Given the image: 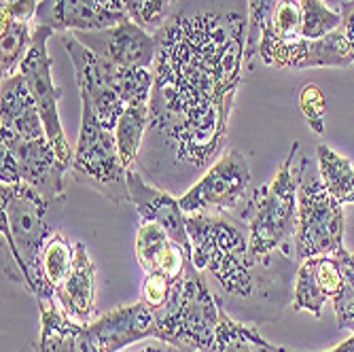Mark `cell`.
Instances as JSON below:
<instances>
[{
  "label": "cell",
  "mask_w": 354,
  "mask_h": 352,
  "mask_svg": "<svg viewBox=\"0 0 354 352\" xmlns=\"http://www.w3.org/2000/svg\"><path fill=\"white\" fill-rule=\"evenodd\" d=\"M151 125L178 162L214 159L225 140L246 53V21L236 11L180 9L157 32Z\"/></svg>",
  "instance_id": "obj_1"
},
{
  "label": "cell",
  "mask_w": 354,
  "mask_h": 352,
  "mask_svg": "<svg viewBox=\"0 0 354 352\" xmlns=\"http://www.w3.org/2000/svg\"><path fill=\"white\" fill-rule=\"evenodd\" d=\"M55 204L26 183L0 185L3 274L39 302L55 299L43 274V250L51 238L49 206Z\"/></svg>",
  "instance_id": "obj_2"
},
{
  "label": "cell",
  "mask_w": 354,
  "mask_h": 352,
  "mask_svg": "<svg viewBox=\"0 0 354 352\" xmlns=\"http://www.w3.org/2000/svg\"><path fill=\"white\" fill-rule=\"evenodd\" d=\"M191 240V261L208 274L223 293L248 297L254 291V266L248 232L230 216L198 212L187 216Z\"/></svg>",
  "instance_id": "obj_3"
},
{
  "label": "cell",
  "mask_w": 354,
  "mask_h": 352,
  "mask_svg": "<svg viewBox=\"0 0 354 352\" xmlns=\"http://www.w3.org/2000/svg\"><path fill=\"white\" fill-rule=\"evenodd\" d=\"M157 312L155 337L174 348L210 352L216 340L223 310L218 308L204 274L189 259L172 293Z\"/></svg>",
  "instance_id": "obj_4"
},
{
  "label": "cell",
  "mask_w": 354,
  "mask_h": 352,
  "mask_svg": "<svg viewBox=\"0 0 354 352\" xmlns=\"http://www.w3.org/2000/svg\"><path fill=\"white\" fill-rule=\"evenodd\" d=\"M299 142H293L280 170L270 185L257 189L248 204V246L257 263H268L270 257L295 238L297 232V189L299 172L293 168Z\"/></svg>",
  "instance_id": "obj_5"
},
{
  "label": "cell",
  "mask_w": 354,
  "mask_h": 352,
  "mask_svg": "<svg viewBox=\"0 0 354 352\" xmlns=\"http://www.w3.org/2000/svg\"><path fill=\"white\" fill-rule=\"evenodd\" d=\"M310 162L301 159L297 168L299 189H297V232H295V257L299 261L310 257L335 254L344 248V204L337 202L320 176L308 172Z\"/></svg>",
  "instance_id": "obj_6"
},
{
  "label": "cell",
  "mask_w": 354,
  "mask_h": 352,
  "mask_svg": "<svg viewBox=\"0 0 354 352\" xmlns=\"http://www.w3.org/2000/svg\"><path fill=\"white\" fill-rule=\"evenodd\" d=\"M71 168L79 180L102 191L109 200L117 204L130 202L127 168L119 155L115 132L109 130L87 104H81L79 140Z\"/></svg>",
  "instance_id": "obj_7"
},
{
  "label": "cell",
  "mask_w": 354,
  "mask_h": 352,
  "mask_svg": "<svg viewBox=\"0 0 354 352\" xmlns=\"http://www.w3.org/2000/svg\"><path fill=\"white\" fill-rule=\"evenodd\" d=\"M53 37V30L47 26H39L35 28V35H32V45L21 62L19 73L24 75V81L35 98L43 125H45V132L47 138L51 140L59 162L64 166H73V151L71 145L66 140V134H64V127L59 121V111H57V102L62 98V87H57L53 83L51 77V57L47 51L49 39Z\"/></svg>",
  "instance_id": "obj_8"
},
{
  "label": "cell",
  "mask_w": 354,
  "mask_h": 352,
  "mask_svg": "<svg viewBox=\"0 0 354 352\" xmlns=\"http://www.w3.org/2000/svg\"><path fill=\"white\" fill-rule=\"evenodd\" d=\"M250 185V166L240 151L221 155L206 174L183 194V212L198 214L208 208H236Z\"/></svg>",
  "instance_id": "obj_9"
},
{
  "label": "cell",
  "mask_w": 354,
  "mask_h": 352,
  "mask_svg": "<svg viewBox=\"0 0 354 352\" xmlns=\"http://www.w3.org/2000/svg\"><path fill=\"white\" fill-rule=\"evenodd\" d=\"M98 57L127 68H151L157 57V39L136 21L125 19L113 28L73 32Z\"/></svg>",
  "instance_id": "obj_10"
},
{
  "label": "cell",
  "mask_w": 354,
  "mask_h": 352,
  "mask_svg": "<svg viewBox=\"0 0 354 352\" xmlns=\"http://www.w3.org/2000/svg\"><path fill=\"white\" fill-rule=\"evenodd\" d=\"M64 49L68 51L73 66H75V79L81 91V104H87L98 115V119L115 132V125L125 111V102L121 95L113 89V85L106 79L102 59L95 55L91 49H87L75 35H66L62 39Z\"/></svg>",
  "instance_id": "obj_11"
},
{
  "label": "cell",
  "mask_w": 354,
  "mask_h": 352,
  "mask_svg": "<svg viewBox=\"0 0 354 352\" xmlns=\"http://www.w3.org/2000/svg\"><path fill=\"white\" fill-rule=\"evenodd\" d=\"M0 147L15 157L21 183L35 187L55 204L64 200V172L68 166L59 162L47 136L37 140H0Z\"/></svg>",
  "instance_id": "obj_12"
},
{
  "label": "cell",
  "mask_w": 354,
  "mask_h": 352,
  "mask_svg": "<svg viewBox=\"0 0 354 352\" xmlns=\"http://www.w3.org/2000/svg\"><path fill=\"white\" fill-rule=\"evenodd\" d=\"M157 312L145 302L119 306L87 323V333L100 352H119L140 340L155 337Z\"/></svg>",
  "instance_id": "obj_13"
},
{
  "label": "cell",
  "mask_w": 354,
  "mask_h": 352,
  "mask_svg": "<svg viewBox=\"0 0 354 352\" xmlns=\"http://www.w3.org/2000/svg\"><path fill=\"white\" fill-rule=\"evenodd\" d=\"M127 194H130V204L136 208L140 221L157 223L164 228L174 242H178L191 259V240L187 232V214L180 208V202L174 200L168 191L157 189L147 183L136 170L127 168Z\"/></svg>",
  "instance_id": "obj_14"
},
{
  "label": "cell",
  "mask_w": 354,
  "mask_h": 352,
  "mask_svg": "<svg viewBox=\"0 0 354 352\" xmlns=\"http://www.w3.org/2000/svg\"><path fill=\"white\" fill-rule=\"evenodd\" d=\"M344 286L342 266L335 254L310 257L299 263L295 291H293V310L310 312L312 316L323 314L327 302H333Z\"/></svg>",
  "instance_id": "obj_15"
},
{
  "label": "cell",
  "mask_w": 354,
  "mask_h": 352,
  "mask_svg": "<svg viewBox=\"0 0 354 352\" xmlns=\"http://www.w3.org/2000/svg\"><path fill=\"white\" fill-rule=\"evenodd\" d=\"M3 98H0V140H37L45 138V125L39 106L17 73L3 79Z\"/></svg>",
  "instance_id": "obj_16"
},
{
  "label": "cell",
  "mask_w": 354,
  "mask_h": 352,
  "mask_svg": "<svg viewBox=\"0 0 354 352\" xmlns=\"http://www.w3.org/2000/svg\"><path fill=\"white\" fill-rule=\"evenodd\" d=\"M127 17V13L111 11L93 0H41L37 9V24L53 32H91L113 28Z\"/></svg>",
  "instance_id": "obj_17"
},
{
  "label": "cell",
  "mask_w": 354,
  "mask_h": 352,
  "mask_svg": "<svg viewBox=\"0 0 354 352\" xmlns=\"http://www.w3.org/2000/svg\"><path fill=\"white\" fill-rule=\"evenodd\" d=\"M136 259L147 274H164L170 280L183 276L189 254L187 250L170 238V234L157 223H140L136 230Z\"/></svg>",
  "instance_id": "obj_18"
},
{
  "label": "cell",
  "mask_w": 354,
  "mask_h": 352,
  "mask_svg": "<svg viewBox=\"0 0 354 352\" xmlns=\"http://www.w3.org/2000/svg\"><path fill=\"white\" fill-rule=\"evenodd\" d=\"M59 308L73 321L87 325L95 310V266L83 242H75V263L68 276L55 289Z\"/></svg>",
  "instance_id": "obj_19"
},
{
  "label": "cell",
  "mask_w": 354,
  "mask_h": 352,
  "mask_svg": "<svg viewBox=\"0 0 354 352\" xmlns=\"http://www.w3.org/2000/svg\"><path fill=\"white\" fill-rule=\"evenodd\" d=\"M41 333L35 352H100L87 333V327L55 306V299H43Z\"/></svg>",
  "instance_id": "obj_20"
},
{
  "label": "cell",
  "mask_w": 354,
  "mask_h": 352,
  "mask_svg": "<svg viewBox=\"0 0 354 352\" xmlns=\"http://www.w3.org/2000/svg\"><path fill=\"white\" fill-rule=\"evenodd\" d=\"M354 62L352 47L346 39L344 28L333 30L331 35L316 39V41H304L295 53L293 68H344Z\"/></svg>",
  "instance_id": "obj_21"
},
{
  "label": "cell",
  "mask_w": 354,
  "mask_h": 352,
  "mask_svg": "<svg viewBox=\"0 0 354 352\" xmlns=\"http://www.w3.org/2000/svg\"><path fill=\"white\" fill-rule=\"evenodd\" d=\"M149 123H151V100H134L130 104H125V111L121 113L115 125V138L125 168L134 166Z\"/></svg>",
  "instance_id": "obj_22"
},
{
  "label": "cell",
  "mask_w": 354,
  "mask_h": 352,
  "mask_svg": "<svg viewBox=\"0 0 354 352\" xmlns=\"http://www.w3.org/2000/svg\"><path fill=\"white\" fill-rule=\"evenodd\" d=\"M318 176L329 194L342 204H354V162L327 145L316 149Z\"/></svg>",
  "instance_id": "obj_23"
},
{
  "label": "cell",
  "mask_w": 354,
  "mask_h": 352,
  "mask_svg": "<svg viewBox=\"0 0 354 352\" xmlns=\"http://www.w3.org/2000/svg\"><path fill=\"white\" fill-rule=\"evenodd\" d=\"M32 35L35 30H30V24L0 13V73H3V79L19 73L21 62L32 45Z\"/></svg>",
  "instance_id": "obj_24"
},
{
  "label": "cell",
  "mask_w": 354,
  "mask_h": 352,
  "mask_svg": "<svg viewBox=\"0 0 354 352\" xmlns=\"http://www.w3.org/2000/svg\"><path fill=\"white\" fill-rule=\"evenodd\" d=\"M43 274L47 284L53 289L64 282L75 263V242H71L62 232H53L43 250Z\"/></svg>",
  "instance_id": "obj_25"
},
{
  "label": "cell",
  "mask_w": 354,
  "mask_h": 352,
  "mask_svg": "<svg viewBox=\"0 0 354 352\" xmlns=\"http://www.w3.org/2000/svg\"><path fill=\"white\" fill-rule=\"evenodd\" d=\"M301 3V35L308 41L323 39L344 24V15L331 9L325 0H299Z\"/></svg>",
  "instance_id": "obj_26"
},
{
  "label": "cell",
  "mask_w": 354,
  "mask_h": 352,
  "mask_svg": "<svg viewBox=\"0 0 354 352\" xmlns=\"http://www.w3.org/2000/svg\"><path fill=\"white\" fill-rule=\"evenodd\" d=\"M335 257H337V261L342 266V274H344V286H342L339 295L333 299L337 327L354 333V250H348L344 246L342 250L335 252Z\"/></svg>",
  "instance_id": "obj_27"
},
{
  "label": "cell",
  "mask_w": 354,
  "mask_h": 352,
  "mask_svg": "<svg viewBox=\"0 0 354 352\" xmlns=\"http://www.w3.org/2000/svg\"><path fill=\"white\" fill-rule=\"evenodd\" d=\"M174 0H125V13L145 30H159L170 17V5Z\"/></svg>",
  "instance_id": "obj_28"
},
{
  "label": "cell",
  "mask_w": 354,
  "mask_h": 352,
  "mask_svg": "<svg viewBox=\"0 0 354 352\" xmlns=\"http://www.w3.org/2000/svg\"><path fill=\"white\" fill-rule=\"evenodd\" d=\"M280 0H248V19H246V59H252L259 53L261 28L268 15L276 9Z\"/></svg>",
  "instance_id": "obj_29"
},
{
  "label": "cell",
  "mask_w": 354,
  "mask_h": 352,
  "mask_svg": "<svg viewBox=\"0 0 354 352\" xmlns=\"http://www.w3.org/2000/svg\"><path fill=\"white\" fill-rule=\"evenodd\" d=\"M299 109H301L304 117L308 119L312 130L316 134H323L325 121H327V98H325L323 89H320L316 83H308L299 91Z\"/></svg>",
  "instance_id": "obj_30"
},
{
  "label": "cell",
  "mask_w": 354,
  "mask_h": 352,
  "mask_svg": "<svg viewBox=\"0 0 354 352\" xmlns=\"http://www.w3.org/2000/svg\"><path fill=\"white\" fill-rule=\"evenodd\" d=\"M172 284L174 280H170L164 274H147V280L142 282V302L159 310L162 306H166L172 293Z\"/></svg>",
  "instance_id": "obj_31"
},
{
  "label": "cell",
  "mask_w": 354,
  "mask_h": 352,
  "mask_svg": "<svg viewBox=\"0 0 354 352\" xmlns=\"http://www.w3.org/2000/svg\"><path fill=\"white\" fill-rule=\"evenodd\" d=\"M39 3L41 0H0V13L30 24L32 19H37Z\"/></svg>",
  "instance_id": "obj_32"
},
{
  "label": "cell",
  "mask_w": 354,
  "mask_h": 352,
  "mask_svg": "<svg viewBox=\"0 0 354 352\" xmlns=\"http://www.w3.org/2000/svg\"><path fill=\"white\" fill-rule=\"evenodd\" d=\"M0 183H3V185H17V183H21L15 157L7 149H3V147H0Z\"/></svg>",
  "instance_id": "obj_33"
},
{
  "label": "cell",
  "mask_w": 354,
  "mask_h": 352,
  "mask_svg": "<svg viewBox=\"0 0 354 352\" xmlns=\"http://www.w3.org/2000/svg\"><path fill=\"white\" fill-rule=\"evenodd\" d=\"M259 337L261 335L257 333L252 327H244V331L240 335H236L227 346H225L223 350H218V352H254L252 344L259 340Z\"/></svg>",
  "instance_id": "obj_34"
},
{
  "label": "cell",
  "mask_w": 354,
  "mask_h": 352,
  "mask_svg": "<svg viewBox=\"0 0 354 352\" xmlns=\"http://www.w3.org/2000/svg\"><path fill=\"white\" fill-rule=\"evenodd\" d=\"M344 32H346V39L352 47V53H354V5H348L344 9Z\"/></svg>",
  "instance_id": "obj_35"
},
{
  "label": "cell",
  "mask_w": 354,
  "mask_h": 352,
  "mask_svg": "<svg viewBox=\"0 0 354 352\" xmlns=\"http://www.w3.org/2000/svg\"><path fill=\"white\" fill-rule=\"evenodd\" d=\"M280 350L282 352H297V350H291V348H286V346H280ZM327 352H354V333L346 342H342L339 346H335V348H331Z\"/></svg>",
  "instance_id": "obj_36"
},
{
  "label": "cell",
  "mask_w": 354,
  "mask_h": 352,
  "mask_svg": "<svg viewBox=\"0 0 354 352\" xmlns=\"http://www.w3.org/2000/svg\"><path fill=\"white\" fill-rule=\"evenodd\" d=\"M252 348H254V352H282L280 346H274V344H270V342L263 340V337L257 340V342L252 344Z\"/></svg>",
  "instance_id": "obj_37"
},
{
  "label": "cell",
  "mask_w": 354,
  "mask_h": 352,
  "mask_svg": "<svg viewBox=\"0 0 354 352\" xmlns=\"http://www.w3.org/2000/svg\"><path fill=\"white\" fill-rule=\"evenodd\" d=\"M93 3H98L111 11H119V13H125V0H93Z\"/></svg>",
  "instance_id": "obj_38"
},
{
  "label": "cell",
  "mask_w": 354,
  "mask_h": 352,
  "mask_svg": "<svg viewBox=\"0 0 354 352\" xmlns=\"http://www.w3.org/2000/svg\"><path fill=\"white\" fill-rule=\"evenodd\" d=\"M325 3H327L331 9H335V11H337V9H342V11H344L348 5H352L350 0H325Z\"/></svg>",
  "instance_id": "obj_39"
},
{
  "label": "cell",
  "mask_w": 354,
  "mask_h": 352,
  "mask_svg": "<svg viewBox=\"0 0 354 352\" xmlns=\"http://www.w3.org/2000/svg\"><path fill=\"white\" fill-rule=\"evenodd\" d=\"M140 352H166V348L159 346V344H151V346H145Z\"/></svg>",
  "instance_id": "obj_40"
}]
</instances>
